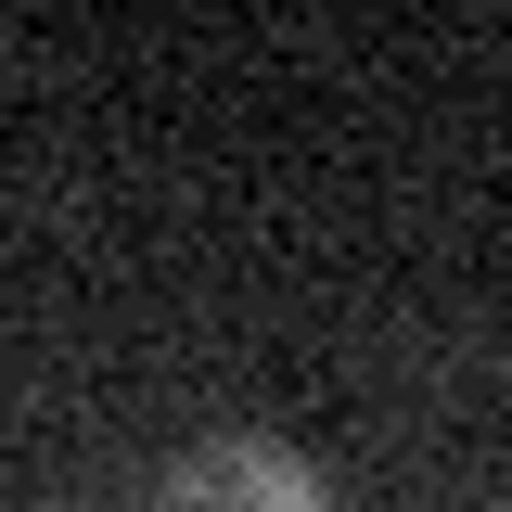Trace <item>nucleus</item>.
Here are the masks:
<instances>
[{"instance_id": "obj_1", "label": "nucleus", "mask_w": 512, "mask_h": 512, "mask_svg": "<svg viewBox=\"0 0 512 512\" xmlns=\"http://www.w3.org/2000/svg\"><path fill=\"white\" fill-rule=\"evenodd\" d=\"M154 512H333V474L282 436H205L167 461Z\"/></svg>"}]
</instances>
